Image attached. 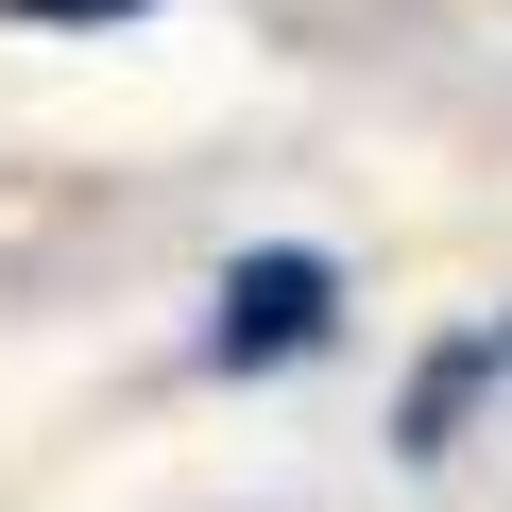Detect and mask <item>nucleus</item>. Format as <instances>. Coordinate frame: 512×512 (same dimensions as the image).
I'll return each instance as SVG.
<instances>
[{
  "instance_id": "2",
  "label": "nucleus",
  "mask_w": 512,
  "mask_h": 512,
  "mask_svg": "<svg viewBox=\"0 0 512 512\" xmlns=\"http://www.w3.org/2000/svg\"><path fill=\"white\" fill-rule=\"evenodd\" d=\"M18 35H86V18H137V0H0Z\"/></svg>"
},
{
  "instance_id": "1",
  "label": "nucleus",
  "mask_w": 512,
  "mask_h": 512,
  "mask_svg": "<svg viewBox=\"0 0 512 512\" xmlns=\"http://www.w3.org/2000/svg\"><path fill=\"white\" fill-rule=\"evenodd\" d=\"M325 325H342V274H325L308 239H274V256H239V274H222L205 359H222V376H274V359H308Z\"/></svg>"
}]
</instances>
